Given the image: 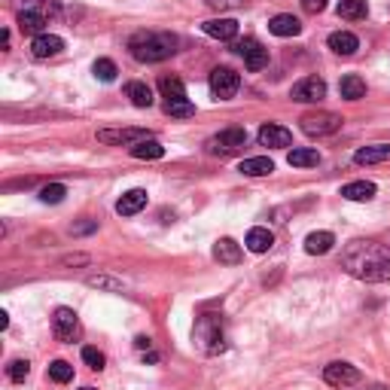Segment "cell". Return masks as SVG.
I'll return each mask as SVG.
<instances>
[{
	"instance_id": "obj_1",
	"label": "cell",
	"mask_w": 390,
	"mask_h": 390,
	"mask_svg": "<svg viewBox=\"0 0 390 390\" xmlns=\"http://www.w3.org/2000/svg\"><path fill=\"white\" fill-rule=\"evenodd\" d=\"M341 268L363 284L390 281V247L378 241H351L341 250Z\"/></svg>"
},
{
	"instance_id": "obj_2",
	"label": "cell",
	"mask_w": 390,
	"mask_h": 390,
	"mask_svg": "<svg viewBox=\"0 0 390 390\" xmlns=\"http://www.w3.org/2000/svg\"><path fill=\"white\" fill-rule=\"evenodd\" d=\"M128 52L141 64H159L177 52V37L168 31H137L128 40Z\"/></svg>"
},
{
	"instance_id": "obj_3",
	"label": "cell",
	"mask_w": 390,
	"mask_h": 390,
	"mask_svg": "<svg viewBox=\"0 0 390 390\" xmlns=\"http://www.w3.org/2000/svg\"><path fill=\"white\" fill-rule=\"evenodd\" d=\"M192 341H195V348L208 357L222 354V351H226V323H222L220 314H201V317L195 320Z\"/></svg>"
},
{
	"instance_id": "obj_4",
	"label": "cell",
	"mask_w": 390,
	"mask_h": 390,
	"mask_svg": "<svg viewBox=\"0 0 390 390\" xmlns=\"http://www.w3.org/2000/svg\"><path fill=\"white\" fill-rule=\"evenodd\" d=\"M299 122H302V132L308 137H327V134H336L345 119L339 113H329V110H317V113H305Z\"/></svg>"
},
{
	"instance_id": "obj_5",
	"label": "cell",
	"mask_w": 390,
	"mask_h": 390,
	"mask_svg": "<svg viewBox=\"0 0 390 390\" xmlns=\"http://www.w3.org/2000/svg\"><path fill=\"white\" fill-rule=\"evenodd\" d=\"M52 332H55V339L64 341V345H70V341H77L80 339V317H77V311L73 308H58L52 314Z\"/></svg>"
},
{
	"instance_id": "obj_6",
	"label": "cell",
	"mask_w": 390,
	"mask_h": 390,
	"mask_svg": "<svg viewBox=\"0 0 390 390\" xmlns=\"http://www.w3.org/2000/svg\"><path fill=\"white\" fill-rule=\"evenodd\" d=\"M98 141L107 146H128V150H132L134 144L150 141V132H146V128H101Z\"/></svg>"
},
{
	"instance_id": "obj_7",
	"label": "cell",
	"mask_w": 390,
	"mask_h": 390,
	"mask_svg": "<svg viewBox=\"0 0 390 390\" xmlns=\"http://www.w3.org/2000/svg\"><path fill=\"white\" fill-rule=\"evenodd\" d=\"M244 144H247V132H244V128H226V132L213 134L210 141H208V153H213V156H232V153H238Z\"/></svg>"
},
{
	"instance_id": "obj_8",
	"label": "cell",
	"mask_w": 390,
	"mask_h": 390,
	"mask_svg": "<svg viewBox=\"0 0 390 390\" xmlns=\"http://www.w3.org/2000/svg\"><path fill=\"white\" fill-rule=\"evenodd\" d=\"M210 92H213V98H220V101H229L232 95L238 92L241 86V77L232 68H213L210 70Z\"/></svg>"
},
{
	"instance_id": "obj_9",
	"label": "cell",
	"mask_w": 390,
	"mask_h": 390,
	"mask_svg": "<svg viewBox=\"0 0 390 390\" xmlns=\"http://www.w3.org/2000/svg\"><path fill=\"white\" fill-rule=\"evenodd\" d=\"M323 382L329 387H351L360 382V369L345 363V360H336V363L323 366Z\"/></svg>"
},
{
	"instance_id": "obj_10",
	"label": "cell",
	"mask_w": 390,
	"mask_h": 390,
	"mask_svg": "<svg viewBox=\"0 0 390 390\" xmlns=\"http://www.w3.org/2000/svg\"><path fill=\"white\" fill-rule=\"evenodd\" d=\"M290 98L299 101V104H317V101L327 98V82H323L320 77H305L293 86Z\"/></svg>"
},
{
	"instance_id": "obj_11",
	"label": "cell",
	"mask_w": 390,
	"mask_h": 390,
	"mask_svg": "<svg viewBox=\"0 0 390 390\" xmlns=\"http://www.w3.org/2000/svg\"><path fill=\"white\" fill-rule=\"evenodd\" d=\"M232 49H235L241 58H244V64H247V70H263L265 64H268V49H263V46H259L253 37H247V40H241V43H235L232 46Z\"/></svg>"
},
{
	"instance_id": "obj_12",
	"label": "cell",
	"mask_w": 390,
	"mask_h": 390,
	"mask_svg": "<svg viewBox=\"0 0 390 390\" xmlns=\"http://www.w3.org/2000/svg\"><path fill=\"white\" fill-rule=\"evenodd\" d=\"M259 144L263 146H272V150H281V146H290L293 144V132L284 125H275V122H265L259 128Z\"/></svg>"
},
{
	"instance_id": "obj_13",
	"label": "cell",
	"mask_w": 390,
	"mask_h": 390,
	"mask_svg": "<svg viewBox=\"0 0 390 390\" xmlns=\"http://www.w3.org/2000/svg\"><path fill=\"white\" fill-rule=\"evenodd\" d=\"M61 49H64V40L58 34H40V37H34V43H31L34 58H52V55H58Z\"/></svg>"
},
{
	"instance_id": "obj_14",
	"label": "cell",
	"mask_w": 390,
	"mask_h": 390,
	"mask_svg": "<svg viewBox=\"0 0 390 390\" xmlns=\"http://www.w3.org/2000/svg\"><path fill=\"white\" fill-rule=\"evenodd\" d=\"M146 208V189H128L122 199L116 201V213L119 217H134Z\"/></svg>"
},
{
	"instance_id": "obj_15",
	"label": "cell",
	"mask_w": 390,
	"mask_h": 390,
	"mask_svg": "<svg viewBox=\"0 0 390 390\" xmlns=\"http://www.w3.org/2000/svg\"><path fill=\"white\" fill-rule=\"evenodd\" d=\"M204 34L213 37V40H235L238 37V22L235 18H210V22H204Z\"/></svg>"
},
{
	"instance_id": "obj_16",
	"label": "cell",
	"mask_w": 390,
	"mask_h": 390,
	"mask_svg": "<svg viewBox=\"0 0 390 390\" xmlns=\"http://www.w3.org/2000/svg\"><path fill=\"white\" fill-rule=\"evenodd\" d=\"M241 256H244V250H241V244L232 241V238H220L217 247H213V259L222 263V265H238Z\"/></svg>"
},
{
	"instance_id": "obj_17",
	"label": "cell",
	"mask_w": 390,
	"mask_h": 390,
	"mask_svg": "<svg viewBox=\"0 0 390 390\" xmlns=\"http://www.w3.org/2000/svg\"><path fill=\"white\" fill-rule=\"evenodd\" d=\"M238 171L244 174V177H268V174L275 171V162L268 159V156H253V159H244V162H241Z\"/></svg>"
},
{
	"instance_id": "obj_18",
	"label": "cell",
	"mask_w": 390,
	"mask_h": 390,
	"mask_svg": "<svg viewBox=\"0 0 390 390\" xmlns=\"http://www.w3.org/2000/svg\"><path fill=\"white\" fill-rule=\"evenodd\" d=\"M375 192H378L375 183L354 180V183H348V187H341V199H348V201H372Z\"/></svg>"
},
{
	"instance_id": "obj_19",
	"label": "cell",
	"mask_w": 390,
	"mask_h": 390,
	"mask_svg": "<svg viewBox=\"0 0 390 390\" xmlns=\"http://www.w3.org/2000/svg\"><path fill=\"white\" fill-rule=\"evenodd\" d=\"M332 244H336V235H332V232H311V235L305 238V253L323 256L332 250Z\"/></svg>"
},
{
	"instance_id": "obj_20",
	"label": "cell",
	"mask_w": 390,
	"mask_h": 390,
	"mask_svg": "<svg viewBox=\"0 0 390 390\" xmlns=\"http://www.w3.org/2000/svg\"><path fill=\"white\" fill-rule=\"evenodd\" d=\"M244 244H247V250H250V253H265V250H272V244H275V235H272V232H268V229L256 226V229H250V232H247Z\"/></svg>"
},
{
	"instance_id": "obj_21",
	"label": "cell",
	"mask_w": 390,
	"mask_h": 390,
	"mask_svg": "<svg viewBox=\"0 0 390 390\" xmlns=\"http://www.w3.org/2000/svg\"><path fill=\"white\" fill-rule=\"evenodd\" d=\"M357 165H378V162H390V144H375V146H363L354 153Z\"/></svg>"
},
{
	"instance_id": "obj_22",
	"label": "cell",
	"mask_w": 390,
	"mask_h": 390,
	"mask_svg": "<svg viewBox=\"0 0 390 390\" xmlns=\"http://www.w3.org/2000/svg\"><path fill=\"white\" fill-rule=\"evenodd\" d=\"M268 31H272L275 37H296L302 31V25H299V18H296V15L281 13V15H275L272 22H268Z\"/></svg>"
},
{
	"instance_id": "obj_23",
	"label": "cell",
	"mask_w": 390,
	"mask_h": 390,
	"mask_svg": "<svg viewBox=\"0 0 390 390\" xmlns=\"http://www.w3.org/2000/svg\"><path fill=\"white\" fill-rule=\"evenodd\" d=\"M329 49L336 55H354L360 49V40L351 31H336L329 34Z\"/></svg>"
},
{
	"instance_id": "obj_24",
	"label": "cell",
	"mask_w": 390,
	"mask_h": 390,
	"mask_svg": "<svg viewBox=\"0 0 390 390\" xmlns=\"http://www.w3.org/2000/svg\"><path fill=\"white\" fill-rule=\"evenodd\" d=\"M159 89H162L165 104H171V101H189L187 98V86H183V80H177V77H162Z\"/></svg>"
},
{
	"instance_id": "obj_25",
	"label": "cell",
	"mask_w": 390,
	"mask_h": 390,
	"mask_svg": "<svg viewBox=\"0 0 390 390\" xmlns=\"http://www.w3.org/2000/svg\"><path fill=\"white\" fill-rule=\"evenodd\" d=\"M43 25H46V13L43 9H25L22 15H18V27H22L25 34H43Z\"/></svg>"
},
{
	"instance_id": "obj_26",
	"label": "cell",
	"mask_w": 390,
	"mask_h": 390,
	"mask_svg": "<svg viewBox=\"0 0 390 390\" xmlns=\"http://www.w3.org/2000/svg\"><path fill=\"white\" fill-rule=\"evenodd\" d=\"M132 156H134V159H141V162H156V159H162V156H165V146L150 137V141L134 144L132 146Z\"/></svg>"
},
{
	"instance_id": "obj_27",
	"label": "cell",
	"mask_w": 390,
	"mask_h": 390,
	"mask_svg": "<svg viewBox=\"0 0 390 390\" xmlns=\"http://www.w3.org/2000/svg\"><path fill=\"white\" fill-rule=\"evenodd\" d=\"M339 92H341V98H345V101H360L366 95V82L360 80L357 73H348V77H341Z\"/></svg>"
},
{
	"instance_id": "obj_28",
	"label": "cell",
	"mask_w": 390,
	"mask_h": 390,
	"mask_svg": "<svg viewBox=\"0 0 390 390\" xmlns=\"http://www.w3.org/2000/svg\"><path fill=\"white\" fill-rule=\"evenodd\" d=\"M86 287H92V290H107V293H122L125 281H119V277H113V275H89Z\"/></svg>"
},
{
	"instance_id": "obj_29",
	"label": "cell",
	"mask_w": 390,
	"mask_h": 390,
	"mask_svg": "<svg viewBox=\"0 0 390 390\" xmlns=\"http://www.w3.org/2000/svg\"><path fill=\"white\" fill-rule=\"evenodd\" d=\"M125 95L132 98L134 107H153V89L146 86V82H128Z\"/></svg>"
},
{
	"instance_id": "obj_30",
	"label": "cell",
	"mask_w": 390,
	"mask_h": 390,
	"mask_svg": "<svg viewBox=\"0 0 390 390\" xmlns=\"http://www.w3.org/2000/svg\"><path fill=\"white\" fill-rule=\"evenodd\" d=\"M287 162H290L293 168H314V165H320V153L302 146V150H293L290 156H287Z\"/></svg>"
},
{
	"instance_id": "obj_31",
	"label": "cell",
	"mask_w": 390,
	"mask_h": 390,
	"mask_svg": "<svg viewBox=\"0 0 390 390\" xmlns=\"http://www.w3.org/2000/svg\"><path fill=\"white\" fill-rule=\"evenodd\" d=\"M49 378L55 384H68V382H73V366L68 363V360H52V363H49Z\"/></svg>"
},
{
	"instance_id": "obj_32",
	"label": "cell",
	"mask_w": 390,
	"mask_h": 390,
	"mask_svg": "<svg viewBox=\"0 0 390 390\" xmlns=\"http://www.w3.org/2000/svg\"><path fill=\"white\" fill-rule=\"evenodd\" d=\"M366 13H369L366 0H341V4H339V15L341 18H366Z\"/></svg>"
},
{
	"instance_id": "obj_33",
	"label": "cell",
	"mask_w": 390,
	"mask_h": 390,
	"mask_svg": "<svg viewBox=\"0 0 390 390\" xmlns=\"http://www.w3.org/2000/svg\"><path fill=\"white\" fill-rule=\"evenodd\" d=\"M64 195H68V187H64V183H49V187L40 189V201L43 204H58V201H64Z\"/></svg>"
},
{
	"instance_id": "obj_34",
	"label": "cell",
	"mask_w": 390,
	"mask_h": 390,
	"mask_svg": "<svg viewBox=\"0 0 390 390\" xmlns=\"http://www.w3.org/2000/svg\"><path fill=\"white\" fill-rule=\"evenodd\" d=\"M27 375H31V363H27V360H13V363L6 366V378L15 384H22Z\"/></svg>"
},
{
	"instance_id": "obj_35",
	"label": "cell",
	"mask_w": 390,
	"mask_h": 390,
	"mask_svg": "<svg viewBox=\"0 0 390 390\" xmlns=\"http://www.w3.org/2000/svg\"><path fill=\"white\" fill-rule=\"evenodd\" d=\"M92 70H95V77H98L101 82H113V80H116V73H119V70H116V64L110 61V58H98Z\"/></svg>"
},
{
	"instance_id": "obj_36",
	"label": "cell",
	"mask_w": 390,
	"mask_h": 390,
	"mask_svg": "<svg viewBox=\"0 0 390 390\" xmlns=\"http://www.w3.org/2000/svg\"><path fill=\"white\" fill-rule=\"evenodd\" d=\"M82 363H86L89 369H98V372H101V369L107 366V357L101 354L98 348H82Z\"/></svg>"
},
{
	"instance_id": "obj_37",
	"label": "cell",
	"mask_w": 390,
	"mask_h": 390,
	"mask_svg": "<svg viewBox=\"0 0 390 390\" xmlns=\"http://www.w3.org/2000/svg\"><path fill=\"white\" fill-rule=\"evenodd\" d=\"M165 113L168 116H192L195 107L189 104V101H171V104H165Z\"/></svg>"
},
{
	"instance_id": "obj_38",
	"label": "cell",
	"mask_w": 390,
	"mask_h": 390,
	"mask_svg": "<svg viewBox=\"0 0 390 390\" xmlns=\"http://www.w3.org/2000/svg\"><path fill=\"white\" fill-rule=\"evenodd\" d=\"M210 9H238V6H244L247 0H204Z\"/></svg>"
},
{
	"instance_id": "obj_39",
	"label": "cell",
	"mask_w": 390,
	"mask_h": 390,
	"mask_svg": "<svg viewBox=\"0 0 390 390\" xmlns=\"http://www.w3.org/2000/svg\"><path fill=\"white\" fill-rule=\"evenodd\" d=\"M302 9L305 13H323V9H327V0H302Z\"/></svg>"
},
{
	"instance_id": "obj_40",
	"label": "cell",
	"mask_w": 390,
	"mask_h": 390,
	"mask_svg": "<svg viewBox=\"0 0 390 390\" xmlns=\"http://www.w3.org/2000/svg\"><path fill=\"white\" fill-rule=\"evenodd\" d=\"M95 229H98V222L95 220H86V222H77L70 232H73V235H89V232H95Z\"/></svg>"
},
{
	"instance_id": "obj_41",
	"label": "cell",
	"mask_w": 390,
	"mask_h": 390,
	"mask_svg": "<svg viewBox=\"0 0 390 390\" xmlns=\"http://www.w3.org/2000/svg\"><path fill=\"white\" fill-rule=\"evenodd\" d=\"M134 345H137V348H141V351H144V348H150V345H153V341H150V339H146V336H137V339H134Z\"/></svg>"
},
{
	"instance_id": "obj_42",
	"label": "cell",
	"mask_w": 390,
	"mask_h": 390,
	"mask_svg": "<svg viewBox=\"0 0 390 390\" xmlns=\"http://www.w3.org/2000/svg\"><path fill=\"white\" fill-rule=\"evenodd\" d=\"M73 263H89V256H68L64 259V265H73Z\"/></svg>"
},
{
	"instance_id": "obj_43",
	"label": "cell",
	"mask_w": 390,
	"mask_h": 390,
	"mask_svg": "<svg viewBox=\"0 0 390 390\" xmlns=\"http://www.w3.org/2000/svg\"><path fill=\"white\" fill-rule=\"evenodd\" d=\"M6 327H9V314L0 311V329H6Z\"/></svg>"
},
{
	"instance_id": "obj_44",
	"label": "cell",
	"mask_w": 390,
	"mask_h": 390,
	"mask_svg": "<svg viewBox=\"0 0 390 390\" xmlns=\"http://www.w3.org/2000/svg\"><path fill=\"white\" fill-rule=\"evenodd\" d=\"M366 390H390V387H384V384H375V387H366Z\"/></svg>"
},
{
	"instance_id": "obj_45",
	"label": "cell",
	"mask_w": 390,
	"mask_h": 390,
	"mask_svg": "<svg viewBox=\"0 0 390 390\" xmlns=\"http://www.w3.org/2000/svg\"><path fill=\"white\" fill-rule=\"evenodd\" d=\"M80 390H95V387H80Z\"/></svg>"
}]
</instances>
